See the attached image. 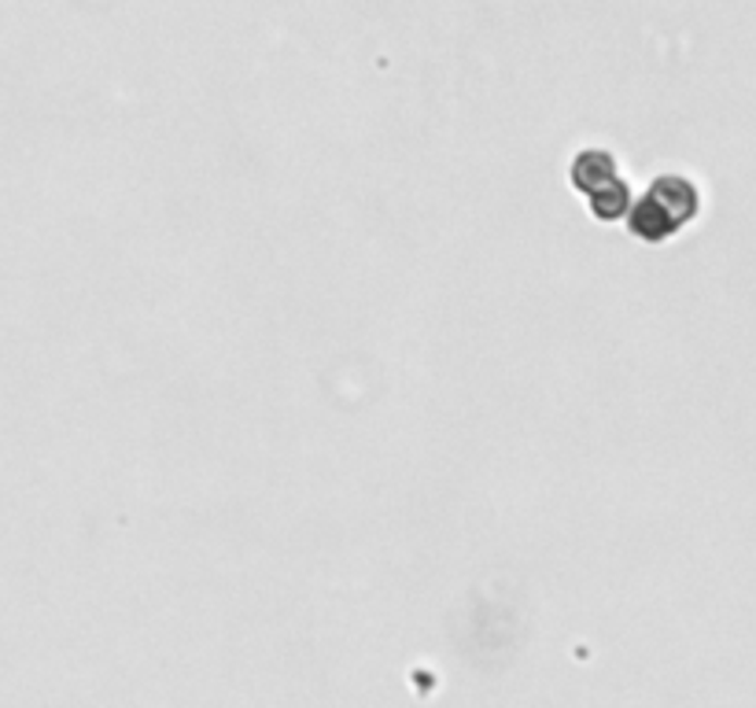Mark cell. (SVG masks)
<instances>
[{
  "label": "cell",
  "instance_id": "277c9868",
  "mask_svg": "<svg viewBox=\"0 0 756 708\" xmlns=\"http://www.w3.org/2000/svg\"><path fill=\"white\" fill-rule=\"evenodd\" d=\"M587 195H591L594 218H602V222L623 218V214H628V207H631V192H628V185H623L620 177H613V181L598 185V189L587 192Z\"/></svg>",
  "mask_w": 756,
  "mask_h": 708
},
{
  "label": "cell",
  "instance_id": "7a4b0ae2",
  "mask_svg": "<svg viewBox=\"0 0 756 708\" xmlns=\"http://www.w3.org/2000/svg\"><path fill=\"white\" fill-rule=\"evenodd\" d=\"M628 222H631L634 237L650 240V244H657V240H665V237H671V232H676V222H671L668 214L650 200V195L642 203H631V207H628Z\"/></svg>",
  "mask_w": 756,
  "mask_h": 708
},
{
  "label": "cell",
  "instance_id": "6da1fadb",
  "mask_svg": "<svg viewBox=\"0 0 756 708\" xmlns=\"http://www.w3.org/2000/svg\"><path fill=\"white\" fill-rule=\"evenodd\" d=\"M646 195H650L653 203H657L660 211L668 214L671 222H676V229L697 214V189L686 181V177H679V174L657 177V185H653V189H650Z\"/></svg>",
  "mask_w": 756,
  "mask_h": 708
},
{
  "label": "cell",
  "instance_id": "3957f363",
  "mask_svg": "<svg viewBox=\"0 0 756 708\" xmlns=\"http://www.w3.org/2000/svg\"><path fill=\"white\" fill-rule=\"evenodd\" d=\"M613 177H616V160L609 152H583L572 166V181L583 192H594L598 185L613 181Z\"/></svg>",
  "mask_w": 756,
  "mask_h": 708
}]
</instances>
